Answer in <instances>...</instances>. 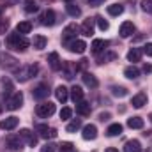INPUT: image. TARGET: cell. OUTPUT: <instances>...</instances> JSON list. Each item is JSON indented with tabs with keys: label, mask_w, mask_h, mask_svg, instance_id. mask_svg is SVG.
<instances>
[{
	"label": "cell",
	"mask_w": 152,
	"mask_h": 152,
	"mask_svg": "<svg viewBox=\"0 0 152 152\" xmlns=\"http://www.w3.org/2000/svg\"><path fill=\"white\" fill-rule=\"evenodd\" d=\"M7 46L11 50H14V51H25L28 48V41L25 39V36L16 32V34H9L7 36Z\"/></svg>",
	"instance_id": "obj_1"
},
{
	"label": "cell",
	"mask_w": 152,
	"mask_h": 152,
	"mask_svg": "<svg viewBox=\"0 0 152 152\" xmlns=\"http://www.w3.org/2000/svg\"><path fill=\"white\" fill-rule=\"evenodd\" d=\"M39 71V67L36 64H27V66H21V67H18L16 71H14V75H16V80L18 81H28L32 76H36Z\"/></svg>",
	"instance_id": "obj_2"
},
{
	"label": "cell",
	"mask_w": 152,
	"mask_h": 152,
	"mask_svg": "<svg viewBox=\"0 0 152 152\" xmlns=\"http://www.w3.org/2000/svg\"><path fill=\"white\" fill-rule=\"evenodd\" d=\"M23 103V94L21 92H12L11 96L5 97V108L7 110H18Z\"/></svg>",
	"instance_id": "obj_3"
},
{
	"label": "cell",
	"mask_w": 152,
	"mask_h": 152,
	"mask_svg": "<svg viewBox=\"0 0 152 152\" xmlns=\"http://www.w3.org/2000/svg\"><path fill=\"white\" fill-rule=\"evenodd\" d=\"M5 145H7L11 151H21V149H25V142L21 140L20 134H9V136L5 138Z\"/></svg>",
	"instance_id": "obj_4"
},
{
	"label": "cell",
	"mask_w": 152,
	"mask_h": 152,
	"mask_svg": "<svg viewBox=\"0 0 152 152\" xmlns=\"http://www.w3.org/2000/svg\"><path fill=\"white\" fill-rule=\"evenodd\" d=\"M36 113L39 117H42V118H48V117H51V115L55 113V104L53 103H41L36 106Z\"/></svg>",
	"instance_id": "obj_5"
},
{
	"label": "cell",
	"mask_w": 152,
	"mask_h": 152,
	"mask_svg": "<svg viewBox=\"0 0 152 152\" xmlns=\"http://www.w3.org/2000/svg\"><path fill=\"white\" fill-rule=\"evenodd\" d=\"M0 62H2V67L4 69H9V71H16L18 69V60L11 55H0Z\"/></svg>",
	"instance_id": "obj_6"
},
{
	"label": "cell",
	"mask_w": 152,
	"mask_h": 152,
	"mask_svg": "<svg viewBox=\"0 0 152 152\" xmlns=\"http://www.w3.org/2000/svg\"><path fill=\"white\" fill-rule=\"evenodd\" d=\"M20 136H21V140H23L28 147H36V145H37V136H36L30 129H21V131H20Z\"/></svg>",
	"instance_id": "obj_7"
},
{
	"label": "cell",
	"mask_w": 152,
	"mask_h": 152,
	"mask_svg": "<svg viewBox=\"0 0 152 152\" xmlns=\"http://www.w3.org/2000/svg\"><path fill=\"white\" fill-rule=\"evenodd\" d=\"M78 30H80V28L76 27V23L67 25V27L64 28V32H62V39H64L66 42H67V41H71V39L75 41V39H76V34H78Z\"/></svg>",
	"instance_id": "obj_8"
},
{
	"label": "cell",
	"mask_w": 152,
	"mask_h": 152,
	"mask_svg": "<svg viewBox=\"0 0 152 152\" xmlns=\"http://www.w3.org/2000/svg\"><path fill=\"white\" fill-rule=\"evenodd\" d=\"M134 30H136V27H134L133 21H124V23L120 25V36H122L124 39L131 37V36L134 34Z\"/></svg>",
	"instance_id": "obj_9"
},
{
	"label": "cell",
	"mask_w": 152,
	"mask_h": 152,
	"mask_svg": "<svg viewBox=\"0 0 152 152\" xmlns=\"http://www.w3.org/2000/svg\"><path fill=\"white\" fill-rule=\"evenodd\" d=\"M18 124H20V118L18 117H7V118L0 120V127L5 129V131H12Z\"/></svg>",
	"instance_id": "obj_10"
},
{
	"label": "cell",
	"mask_w": 152,
	"mask_h": 152,
	"mask_svg": "<svg viewBox=\"0 0 152 152\" xmlns=\"http://www.w3.org/2000/svg\"><path fill=\"white\" fill-rule=\"evenodd\" d=\"M69 50H71L73 53L81 55V53H85L87 44H85V41H81V39H75V41H71V42H69Z\"/></svg>",
	"instance_id": "obj_11"
},
{
	"label": "cell",
	"mask_w": 152,
	"mask_h": 152,
	"mask_svg": "<svg viewBox=\"0 0 152 152\" xmlns=\"http://www.w3.org/2000/svg\"><path fill=\"white\" fill-rule=\"evenodd\" d=\"M48 64H50V67H51L53 71H60V69H62V60H60L58 53H55V51L48 55Z\"/></svg>",
	"instance_id": "obj_12"
},
{
	"label": "cell",
	"mask_w": 152,
	"mask_h": 152,
	"mask_svg": "<svg viewBox=\"0 0 152 152\" xmlns=\"http://www.w3.org/2000/svg\"><path fill=\"white\" fill-rule=\"evenodd\" d=\"M83 140H96L97 138V127L94 124H88L83 127V133H81Z\"/></svg>",
	"instance_id": "obj_13"
},
{
	"label": "cell",
	"mask_w": 152,
	"mask_h": 152,
	"mask_svg": "<svg viewBox=\"0 0 152 152\" xmlns=\"http://www.w3.org/2000/svg\"><path fill=\"white\" fill-rule=\"evenodd\" d=\"M41 23H42L44 27L55 25V12H53L51 9H46V11L42 12V16H41Z\"/></svg>",
	"instance_id": "obj_14"
},
{
	"label": "cell",
	"mask_w": 152,
	"mask_h": 152,
	"mask_svg": "<svg viewBox=\"0 0 152 152\" xmlns=\"http://www.w3.org/2000/svg\"><path fill=\"white\" fill-rule=\"evenodd\" d=\"M62 69H64V75L67 80H73L78 73V66L76 64H71V62H64L62 64Z\"/></svg>",
	"instance_id": "obj_15"
},
{
	"label": "cell",
	"mask_w": 152,
	"mask_h": 152,
	"mask_svg": "<svg viewBox=\"0 0 152 152\" xmlns=\"http://www.w3.org/2000/svg\"><path fill=\"white\" fill-rule=\"evenodd\" d=\"M108 44H110V42H108V41H104V39H94V41H92V46H90V48H92V51H94V53L97 55V53L104 51V50L108 48Z\"/></svg>",
	"instance_id": "obj_16"
},
{
	"label": "cell",
	"mask_w": 152,
	"mask_h": 152,
	"mask_svg": "<svg viewBox=\"0 0 152 152\" xmlns=\"http://www.w3.org/2000/svg\"><path fill=\"white\" fill-rule=\"evenodd\" d=\"M131 104H133L134 108H142V106H145V104H147V94H145V92H138L136 96H133Z\"/></svg>",
	"instance_id": "obj_17"
},
{
	"label": "cell",
	"mask_w": 152,
	"mask_h": 152,
	"mask_svg": "<svg viewBox=\"0 0 152 152\" xmlns=\"http://www.w3.org/2000/svg\"><path fill=\"white\" fill-rule=\"evenodd\" d=\"M55 97H57L60 103H66V101L69 99V90H67L64 85H58V87L55 88Z\"/></svg>",
	"instance_id": "obj_18"
},
{
	"label": "cell",
	"mask_w": 152,
	"mask_h": 152,
	"mask_svg": "<svg viewBox=\"0 0 152 152\" xmlns=\"http://www.w3.org/2000/svg\"><path fill=\"white\" fill-rule=\"evenodd\" d=\"M32 94H34L36 99H44V97H48L50 90H48V87H46L44 83H41V85H37V87L32 90Z\"/></svg>",
	"instance_id": "obj_19"
},
{
	"label": "cell",
	"mask_w": 152,
	"mask_h": 152,
	"mask_svg": "<svg viewBox=\"0 0 152 152\" xmlns=\"http://www.w3.org/2000/svg\"><path fill=\"white\" fill-rule=\"evenodd\" d=\"M142 53H143V51H142L140 48H131V50L127 51V60L133 62V64H134V62H140V60H142Z\"/></svg>",
	"instance_id": "obj_20"
},
{
	"label": "cell",
	"mask_w": 152,
	"mask_h": 152,
	"mask_svg": "<svg viewBox=\"0 0 152 152\" xmlns=\"http://www.w3.org/2000/svg\"><path fill=\"white\" fill-rule=\"evenodd\" d=\"M83 83L87 85V87H90V88H96L97 85H99V81H97V78L92 75V73H83Z\"/></svg>",
	"instance_id": "obj_21"
},
{
	"label": "cell",
	"mask_w": 152,
	"mask_h": 152,
	"mask_svg": "<svg viewBox=\"0 0 152 152\" xmlns=\"http://www.w3.org/2000/svg\"><path fill=\"white\" fill-rule=\"evenodd\" d=\"M76 112L81 115V117H88L90 115V103H87V101L76 103Z\"/></svg>",
	"instance_id": "obj_22"
},
{
	"label": "cell",
	"mask_w": 152,
	"mask_h": 152,
	"mask_svg": "<svg viewBox=\"0 0 152 152\" xmlns=\"http://www.w3.org/2000/svg\"><path fill=\"white\" fill-rule=\"evenodd\" d=\"M124 152H142V145L138 140H129L124 145Z\"/></svg>",
	"instance_id": "obj_23"
},
{
	"label": "cell",
	"mask_w": 152,
	"mask_h": 152,
	"mask_svg": "<svg viewBox=\"0 0 152 152\" xmlns=\"http://www.w3.org/2000/svg\"><path fill=\"white\" fill-rule=\"evenodd\" d=\"M80 32H81L85 37H90V36L94 34V25H92V20H85V21H83V25H81V28H80Z\"/></svg>",
	"instance_id": "obj_24"
},
{
	"label": "cell",
	"mask_w": 152,
	"mask_h": 152,
	"mask_svg": "<svg viewBox=\"0 0 152 152\" xmlns=\"http://www.w3.org/2000/svg\"><path fill=\"white\" fill-rule=\"evenodd\" d=\"M46 44H48V39L44 37V36H41V34L34 36V39H32V46H34L36 50H42V48H46Z\"/></svg>",
	"instance_id": "obj_25"
},
{
	"label": "cell",
	"mask_w": 152,
	"mask_h": 152,
	"mask_svg": "<svg viewBox=\"0 0 152 152\" xmlns=\"http://www.w3.org/2000/svg\"><path fill=\"white\" fill-rule=\"evenodd\" d=\"M30 30H32V23H30V21H20V23L16 25V32L21 34V36L30 34Z\"/></svg>",
	"instance_id": "obj_26"
},
{
	"label": "cell",
	"mask_w": 152,
	"mask_h": 152,
	"mask_svg": "<svg viewBox=\"0 0 152 152\" xmlns=\"http://www.w3.org/2000/svg\"><path fill=\"white\" fill-rule=\"evenodd\" d=\"M124 76L129 78V80H136V78L140 76V69L134 67V66H127V67L124 69Z\"/></svg>",
	"instance_id": "obj_27"
},
{
	"label": "cell",
	"mask_w": 152,
	"mask_h": 152,
	"mask_svg": "<svg viewBox=\"0 0 152 152\" xmlns=\"http://www.w3.org/2000/svg\"><path fill=\"white\" fill-rule=\"evenodd\" d=\"M71 99L75 101V103H80V101H83V90H81V87H78V85H75L71 90Z\"/></svg>",
	"instance_id": "obj_28"
},
{
	"label": "cell",
	"mask_w": 152,
	"mask_h": 152,
	"mask_svg": "<svg viewBox=\"0 0 152 152\" xmlns=\"http://www.w3.org/2000/svg\"><path fill=\"white\" fill-rule=\"evenodd\" d=\"M127 126L131 129H142L143 127V118L142 117H131V118H127Z\"/></svg>",
	"instance_id": "obj_29"
},
{
	"label": "cell",
	"mask_w": 152,
	"mask_h": 152,
	"mask_svg": "<svg viewBox=\"0 0 152 152\" xmlns=\"http://www.w3.org/2000/svg\"><path fill=\"white\" fill-rule=\"evenodd\" d=\"M108 14L110 16H120L122 12H124V7L120 5V4H112V5H108Z\"/></svg>",
	"instance_id": "obj_30"
},
{
	"label": "cell",
	"mask_w": 152,
	"mask_h": 152,
	"mask_svg": "<svg viewBox=\"0 0 152 152\" xmlns=\"http://www.w3.org/2000/svg\"><path fill=\"white\" fill-rule=\"evenodd\" d=\"M120 133H122V124H118V122L112 124V126L106 129V134H108V136H118Z\"/></svg>",
	"instance_id": "obj_31"
},
{
	"label": "cell",
	"mask_w": 152,
	"mask_h": 152,
	"mask_svg": "<svg viewBox=\"0 0 152 152\" xmlns=\"http://www.w3.org/2000/svg\"><path fill=\"white\" fill-rule=\"evenodd\" d=\"M50 131H51V127H48L46 124H36V133H39V136L48 138L50 136Z\"/></svg>",
	"instance_id": "obj_32"
},
{
	"label": "cell",
	"mask_w": 152,
	"mask_h": 152,
	"mask_svg": "<svg viewBox=\"0 0 152 152\" xmlns=\"http://www.w3.org/2000/svg\"><path fill=\"white\" fill-rule=\"evenodd\" d=\"M66 11H67V14L73 16V18H78V16L81 14V9H80L78 5H75V4H71V2L66 5Z\"/></svg>",
	"instance_id": "obj_33"
},
{
	"label": "cell",
	"mask_w": 152,
	"mask_h": 152,
	"mask_svg": "<svg viewBox=\"0 0 152 152\" xmlns=\"http://www.w3.org/2000/svg\"><path fill=\"white\" fill-rule=\"evenodd\" d=\"M78 129H81V120H80V118H73V120L67 124V127H66L67 133H76Z\"/></svg>",
	"instance_id": "obj_34"
},
{
	"label": "cell",
	"mask_w": 152,
	"mask_h": 152,
	"mask_svg": "<svg viewBox=\"0 0 152 152\" xmlns=\"http://www.w3.org/2000/svg\"><path fill=\"white\" fill-rule=\"evenodd\" d=\"M112 94L115 97H124V96H127V88H124V87H112Z\"/></svg>",
	"instance_id": "obj_35"
},
{
	"label": "cell",
	"mask_w": 152,
	"mask_h": 152,
	"mask_svg": "<svg viewBox=\"0 0 152 152\" xmlns=\"http://www.w3.org/2000/svg\"><path fill=\"white\" fill-rule=\"evenodd\" d=\"M96 23H97V27H99L101 30H108V27H110V23H108L103 16H96Z\"/></svg>",
	"instance_id": "obj_36"
},
{
	"label": "cell",
	"mask_w": 152,
	"mask_h": 152,
	"mask_svg": "<svg viewBox=\"0 0 152 152\" xmlns=\"http://www.w3.org/2000/svg\"><path fill=\"white\" fill-rule=\"evenodd\" d=\"M37 9L39 7H37L36 2H32V0H27V2H25V11H27V12H36Z\"/></svg>",
	"instance_id": "obj_37"
},
{
	"label": "cell",
	"mask_w": 152,
	"mask_h": 152,
	"mask_svg": "<svg viewBox=\"0 0 152 152\" xmlns=\"http://www.w3.org/2000/svg\"><path fill=\"white\" fill-rule=\"evenodd\" d=\"M71 115H73V110H71V108H62V110H60V118H62V120H69Z\"/></svg>",
	"instance_id": "obj_38"
},
{
	"label": "cell",
	"mask_w": 152,
	"mask_h": 152,
	"mask_svg": "<svg viewBox=\"0 0 152 152\" xmlns=\"http://www.w3.org/2000/svg\"><path fill=\"white\" fill-rule=\"evenodd\" d=\"M60 152H75V147H73V143H69V142H64L60 147Z\"/></svg>",
	"instance_id": "obj_39"
},
{
	"label": "cell",
	"mask_w": 152,
	"mask_h": 152,
	"mask_svg": "<svg viewBox=\"0 0 152 152\" xmlns=\"http://www.w3.org/2000/svg\"><path fill=\"white\" fill-rule=\"evenodd\" d=\"M142 9L145 12H152V0H142Z\"/></svg>",
	"instance_id": "obj_40"
},
{
	"label": "cell",
	"mask_w": 152,
	"mask_h": 152,
	"mask_svg": "<svg viewBox=\"0 0 152 152\" xmlns=\"http://www.w3.org/2000/svg\"><path fill=\"white\" fill-rule=\"evenodd\" d=\"M115 57H117L115 53H106L104 57H99V60H97V64H104L106 60H113Z\"/></svg>",
	"instance_id": "obj_41"
},
{
	"label": "cell",
	"mask_w": 152,
	"mask_h": 152,
	"mask_svg": "<svg viewBox=\"0 0 152 152\" xmlns=\"http://www.w3.org/2000/svg\"><path fill=\"white\" fill-rule=\"evenodd\" d=\"M7 28H9V21L4 20V18H0V34H5Z\"/></svg>",
	"instance_id": "obj_42"
},
{
	"label": "cell",
	"mask_w": 152,
	"mask_h": 152,
	"mask_svg": "<svg viewBox=\"0 0 152 152\" xmlns=\"http://www.w3.org/2000/svg\"><path fill=\"white\" fill-rule=\"evenodd\" d=\"M55 151H57V147L53 143H46L44 147H41V152H55Z\"/></svg>",
	"instance_id": "obj_43"
},
{
	"label": "cell",
	"mask_w": 152,
	"mask_h": 152,
	"mask_svg": "<svg viewBox=\"0 0 152 152\" xmlns=\"http://www.w3.org/2000/svg\"><path fill=\"white\" fill-rule=\"evenodd\" d=\"M143 53H147L149 57H152V42H147L145 46H143V50H142Z\"/></svg>",
	"instance_id": "obj_44"
},
{
	"label": "cell",
	"mask_w": 152,
	"mask_h": 152,
	"mask_svg": "<svg viewBox=\"0 0 152 152\" xmlns=\"http://www.w3.org/2000/svg\"><path fill=\"white\" fill-rule=\"evenodd\" d=\"M143 73H145V75H147V73L151 75L152 73V64H145V66H143Z\"/></svg>",
	"instance_id": "obj_45"
},
{
	"label": "cell",
	"mask_w": 152,
	"mask_h": 152,
	"mask_svg": "<svg viewBox=\"0 0 152 152\" xmlns=\"http://www.w3.org/2000/svg\"><path fill=\"white\" fill-rule=\"evenodd\" d=\"M55 136H57V129L51 127V131H50V138H55Z\"/></svg>",
	"instance_id": "obj_46"
},
{
	"label": "cell",
	"mask_w": 152,
	"mask_h": 152,
	"mask_svg": "<svg viewBox=\"0 0 152 152\" xmlns=\"http://www.w3.org/2000/svg\"><path fill=\"white\" fill-rule=\"evenodd\" d=\"M88 2H90V4H92V5H99V4H101V2H103V0H88Z\"/></svg>",
	"instance_id": "obj_47"
},
{
	"label": "cell",
	"mask_w": 152,
	"mask_h": 152,
	"mask_svg": "<svg viewBox=\"0 0 152 152\" xmlns=\"http://www.w3.org/2000/svg\"><path fill=\"white\" fill-rule=\"evenodd\" d=\"M99 118H101V120H106V118H110V115H108V113H101Z\"/></svg>",
	"instance_id": "obj_48"
},
{
	"label": "cell",
	"mask_w": 152,
	"mask_h": 152,
	"mask_svg": "<svg viewBox=\"0 0 152 152\" xmlns=\"http://www.w3.org/2000/svg\"><path fill=\"white\" fill-rule=\"evenodd\" d=\"M106 152H118L117 149H113V147H110V149H106Z\"/></svg>",
	"instance_id": "obj_49"
},
{
	"label": "cell",
	"mask_w": 152,
	"mask_h": 152,
	"mask_svg": "<svg viewBox=\"0 0 152 152\" xmlns=\"http://www.w3.org/2000/svg\"><path fill=\"white\" fill-rule=\"evenodd\" d=\"M149 118H151V122H152V113H151V115H149Z\"/></svg>",
	"instance_id": "obj_50"
},
{
	"label": "cell",
	"mask_w": 152,
	"mask_h": 152,
	"mask_svg": "<svg viewBox=\"0 0 152 152\" xmlns=\"http://www.w3.org/2000/svg\"><path fill=\"white\" fill-rule=\"evenodd\" d=\"M0 14H2V7H0Z\"/></svg>",
	"instance_id": "obj_51"
},
{
	"label": "cell",
	"mask_w": 152,
	"mask_h": 152,
	"mask_svg": "<svg viewBox=\"0 0 152 152\" xmlns=\"http://www.w3.org/2000/svg\"><path fill=\"white\" fill-rule=\"evenodd\" d=\"M0 112H2V106H0Z\"/></svg>",
	"instance_id": "obj_52"
},
{
	"label": "cell",
	"mask_w": 152,
	"mask_h": 152,
	"mask_svg": "<svg viewBox=\"0 0 152 152\" xmlns=\"http://www.w3.org/2000/svg\"><path fill=\"white\" fill-rule=\"evenodd\" d=\"M67 2H71V0H67Z\"/></svg>",
	"instance_id": "obj_53"
}]
</instances>
